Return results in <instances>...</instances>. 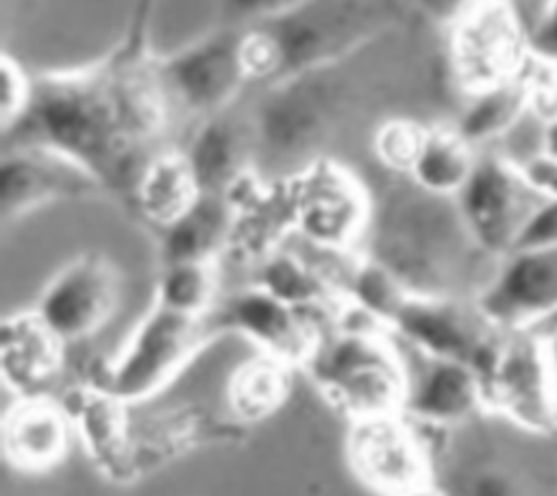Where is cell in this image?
I'll list each match as a JSON object with an SVG mask.
<instances>
[{"label": "cell", "mask_w": 557, "mask_h": 496, "mask_svg": "<svg viewBox=\"0 0 557 496\" xmlns=\"http://www.w3.org/2000/svg\"><path fill=\"white\" fill-rule=\"evenodd\" d=\"M274 37L281 78L339 65L387 26V13L363 0H313L272 22H261Z\"/></svg>", "instance_id": "8"}, {"label": "cell", "mask_w": 557, "mask_h": 496, "mask_svg": "<svg viewBox=\"0 0 557 496\" xmlns=\"http://www.w3.org/2000/svg\"><path fill=\"white\" fill-rule=\"evenodd\" d=\"M429 135V126L407 115L385 117L372 133V152L376 161L389 172L409 176L416 165L424 141Z\"/></svg>", "instance_id": "32"}, {"label": "cell", "mask_w": 557, "mask_h": 496, "mask_svg": "<svg viewBox=\"0 0 557 496\" xmlns=\"http://www.w3.org/2000/svg\"><path fill=\"white\" fill-rule=\"evenodd\" d=\"M74 429L57 396L15 398L2 416V455L20 472H46L59 466L72 444Z\"/></svg>", "instance_id": "22"}, {"label": "cell", "mask_w": 557, "mask_h": 496, "mask_svg": "<svg viewBox=\"0 0 557 496\" xmlns=\"http://www.w3.org/2000/svg\"><path fill=\"white\" fill-rule=\"evenodd\" d=\"M342 294L348 307L389 331L411 292L387 268L361 252L342 278Z\"/></svg>", "instance_id": "30"}, {"label": "cell", "mask_w": 557, "mask_h": 496, "mask_svg": "<svg viewBox=\"0 0 557 496\" xmlns=\"http://www.w3.org/2000/svg\"><path fill=\"white\" fill-rule=\"evenodd\" d=\"M0 78H2V102H0V124L2 131L22 126L26 120L33 98H35V80L22 67V63L9 52L2 54L0 61Z\"/></svg>", "instance_id": "33"}, {"label": "cell", "mask_w": 557, "mask_h": 496, "mask_svg": "<svg viewBox=\"0 0 557 496\" xmlns=\"http://www.w3.org/2000/svg\"><path fill=\"white\" fill-rule=\"evenodd\" d=\"M531 52L557 65V0H544L535 24L529 28Z\"/></svg>", "instance_id": "37"}, {"label": "cell", "mask_w": 557, "mask_h": 496, "mask_svg": "<svg viewBox=\"0 0 557 496\" xmlns=\"http://www.w3.org/2000/svg\"><path fill=\"white\" fill-rule=\"evenodd\" d=\"M218 261L161 263L152 305L191 318H209L218 305Z\"/></svg>", "instance_id": "31"}, {"label": "cell", "mask_w": 557, "mask_h": 496, "mask_svg": "<svg viewBox=\"0 0 557 496\" xmlns=\"http://www.w3.org/2000/svg\"><path fill=\"white\" fill-rule=\"evenodd\" d=\"M209 322L220 335H239L268 357L302 370L326 333L313 313L300 311L259 285H248L218 302Z\"/></svg>", "instance_id": "15"}, {"label": "cell", "mask_w": 557, "mask_h": 496, "mask_svg": "<svg viewBox=\"0 0 557 496\" xmlns=\"http://www.w3.org/2000/svg\"><path fill=\"white\" fill-rule=\"evenodd\" d=\"M535 328H540L542 333H546V335H553V337H557V309L553 311V313H548L546 318H542L537 324H533Z\"/></svg>", "instance_id": "42"}, {"label": "cell", "mask_w": 557, "mask_h": 496, "mask_svg": "<svg viewBox=\"0 0 557 496\" xmlns=\"http://www.w3.org/2000/svg\"><path fill=\"white\" fill-rule=\"evenodd\" d=\"M154 2L157 0H133L126 37H124L122 48L117 50V57H122V59H144L146 57V41H148V28H150Z\"/></svg>", "instance_id": "38"}, {"label": "cell", "mask_w": 557, "mask_h": 496, "mask_svg": "<svg viewBox=\"0 0 557 496\" xmlns=\"http://www.w3.org/2000/svg\"><path fill=\"white\" fill-rule=\"evenodd\" d=\"M104 185L72 157L39 144L24 141L2 154L0 218L4 224L48 204L100 196Z\"/></svg>", "instance_id": "16"}, {"label": "cell", "mask_w": 557, "mask_h": 496, "mask_svg": "<svg viewBox=\"0 0 557 496\" xmlns=\"http://www.w3.org/2000/svg\"><path fill=\"white\" fill-rule=\"evenodd\" d=\"M218 337L222 335L209 318H191L152 305L124 344L109 359L96 361L81 381L102 387L133 407L165 389Z\"/></svg>", "instance_id": "4"}, {"label": "cell", "mask_w": 557, "mask_h": 496, "mask_svg": "<svg viewBox=\"0 0 557 496\" xmlns=\"http://www.w3.org/2000/svg\"><path fill=\"white\" fill-rule=\"evenodd\" d=\"M311 2L313 0H224L226 11L248 24L281 20Z\"/></svg>", "instance_id": "36"}, {"label": "cell", "mask_w": 557, "mask_h": 496, "mask_svg": "<svg viewBox=\"0 0 557 496\" xmlns=\"http://www.w3.org/2000/svg\"><path fill=\"white\" fill-rule=\"evenodd\" d=\"M67 346L33 309L4 315L0 328V376L15 398L52 396L65 368Z\"/></svg>", "instance_id": "20"}, {"label": "cell", "mask_w": 557, "mask_h": 496, "mask_svg": "<svg viewBox=\"0 0 557 496\" xmlns=\"http://www.w3.org/2000/svg\"><path fill=\"white\" fill-rule=\"evenodd\" d=\"M483 411V385L472 365L422 357L418 374L409 370L403 413L416 424L448 431Z\"/></svg>", "instance_id": "21"}, {"label": "cell", "mask_w": 557, "mask_h": 496, "mask_svg": "<svg viewBox=\"0 0 557 496\" xmlns=\"http://www.w3.org/2000/svg\"><path fill=\"white\" fill-rule=\"evenodd\" d=\"M411 7L429 15L431 20L446 24L450 22L463 7H468L474 0H407Z\"/></svg>", "instance_id": "40"}, {"label": "cell", "mask_w": 557, "mask_h": 496, "mask_svg": "<svg viewBox=\"0 0 557 496\" xmlns=\"http://www.w3.org/2000/svg\"><path fill=\"white\" fill-rule=\"evenodd\" d=\"M294 370L263 352L244 359L226 379L224 405L228 413L246 426L274 416L289 398Z\"/></svg>", "instance_id": "27"}, {"label": "cell", "mask_w": 557, "mask_h": 496, "mask_svg": "<svg viewBox=\"0 0 557 496\" xmlns=\"http://www.w3.org/2000/svg\"><path fill=\"white\" fill-rule=\"evenodd\" d=\"M292 231L326 252H350L363 244L372 220V200L346 168L315 159L285 185Z\"/></svg>", "instance_id": "9"}, {"label": "cell", "mask_w": 557, "mask_h": 496, "mask_svg": "<svg viewBox=\"0 0 557 496\" xmlns=\"http://www.w3.org/2000/svg\"><path fill=\"white\" fill-rule=\"evenodd\" d=\"M346 463L379 496H405L433 483L429 429L405 413L348 422Z\"/></svg>", "instance_id": "11"}, {"label": "cell", "mask_w": 557, "mask_h": 496, "mask_svg": "<svg viewBox=\"0 0 557 496\" xmlns=\"http://www.w3.org/2000/svg\"><path fill=\"white\" fill-rule=\"evenodd\" d=\"M405 496H448V494L442 492V489H437L435 483H429V485L418 487V489H413V492H409V494H405Z\"/></svg>", "instance_id": "43"}, {"label": "cell", "mask_w": 557, "mask_h": 496, "mask_svg": "<svg viewBox=\"0 0 557 496\" xmlns=\"http://www.w3.org/2000/svg\"><path fill=\"white\" fill-rule=\"evenodd\" d=\"M170 96L157 65L113 57L35 80L26 124L46 144L98 176L104 189H131L168 124ZM22 122V124H24Z\"/></svg>", "instance_id": "1"}, {"label": "cell", "mask_w": 557, "mask_h": 496, "mask_svg": "<svg viewBox=\"0 0 557 496\" xmlns=\"http://www.w3.org/2000/svg\"><path fill=\"white\" fill-rule=\"evenodd\" d=\"M235 213L222 194H200L194 207L159 231L161 263L218 261L228 248Z\"/></svg>", "instance_id": "26"}, {"label": "cell", "mask_w": 557, "mask_h": 496, "mask_svg": "<svg viewBox=\"0 0 557 496\" xmlns=\"http://www.w3.org/2000/svg\"><path fill=\"white\" fill-rule=\"evenodd\" d=\"M205 194H226L252 172L257 139L252 122L222 111L205 117L185 150Z\"/></svg>", "instance_id": "23"}, {"label": "cell", "mask_w": 557, "mask_h": 496, "mask_svg": "<svg viewBox=\"0 0 557 496\" xmlns=\"http://www.w3.org/2000/svg\"><path fill=\"white\" fill-rule=\"evenodd\" d=\"M540 200L518 165L503 157H479L472 176L455 196L466 231L492 259H503L513 250Z\"/></svg>", "instance_id": "14"}, {"label": "cell", "mask_w": 557, "mask_h": 496, "mask_svg": "<svg viewBox=\"0 0 557 496\" xmlns=\"http://www.w3.org/2000/svg\"><path fill=\"white\" fill-rule=\"evenodd\" d=\"M485 413L500 416L516 429L557 435V352L555 337L535 326L503 328L487 361L476 370Z\"/></svg>", "instance_id": "6"}, {"label": "cell", "mask_w": 557, "mask_h": 496, "mask_svg": "<svg viewBox=\"0 0 557 496\" xmlns=\"http://www.w3.org/2000/svg\"><path fill=\"white\" fill-rule=\"evenodd\" d=\"M339 65L307 70L265 87L250 117L257 152L302 165L320 159L313 154H320L348 107L350 87Z\"/></svg>", "instance_id": "5"}, {"label": "cell", "mask_w": 557, "mask_h": 496, "mask_svg": "<svg viewBox=\"0 0 557 496\" xmlns=\"http://www.w3.org/2000/svg\"><path fill=\"white\" fill-rule=\"evenodd\" d=\"M255 285L300 311L313 315L329 313L333 324L344 307L339 281L331 278L302 257L281 248L259 261Z\"/></svg>", "instance_id": "25"}, {"label": "cell", "mask_w": 557, "mask_h": 496, "mask_svg": "<svg viewBox=\"0 0 557 496\" xmlns=\"http://www.w3.org/2000/svg\"><path fill=\"white\" fill-rule=\"evenodd\" d=\"M474 298L500 328L537 324L557 309V248L511 250Z\"/></svg>", "instance_id": "17"}, {"label": "cell", "mask_w": 557, "mask_h": 496, "mask_svg": "<svg viewBox=\"0 0 557 496\" xmlns=\"http://www.w3.org/2000/svg\"><path fill=\"white\" fill-rule=\"evenodd\" d=\"M200 194L185 150H157L144 163L128 200L144 222L163 231L185 215Z\"/></svg>", "instance_id": "24"}, {"label": "cell", "mask_w": 557, "mask_h": 496, "mask_svg": "<svg viewBox=\"0 0 557 496\" xmlns=\"http://www.w3.org/2000/svg\"><path fill=\"white\" fill-rule=\"evenodd\" d=\"M529 111L531 94L524 76L520 74L507 83L468 96V104L455 126L476 148L479 144L503 137Z\"/></svg>", "instance_id": "29"}, {"label": "cell", "mask_w": 557, "mask_h": 496, "mask_svg": "<svg viewBox=\"0 0 557 496\" xmlns=\"http://www.w3.org/2000/svg\"><path fill=\"white\" fill-rule=\"evenodd\" d=\"M122 274L100 252H83L61 265L39 292L33 311L65 344L94 337L117 313Z\"/></svg>", "instance_id": "12"}, {"label": "cell", "mask_w": 557, "mask_h": 496, "mask_svg": "<svg viewBox=\"0 0 557 496\" xmlns=\"http://www.w3.org/2000/svg\"><path fill=\"white\" fill-rule=\"evenodd\" d=\"M409 185L374 204L361 252L387 268L411 294L472 296L466 285L474 263L492 257L472 241L455 198Z\"/></svg>", "instance_id": "2"}, {"label": "cell", "mask_w": 557, "mask_h": 496, "mask_svg": "<svg viewBox=\"0 0 557 496\" xmlns=\"http://www.w3.org/2000/svg\"><path fill=\"white\" fill-rule=\"evenodd\" d=\"M516 165L540 198H557V157L542 150Z\"/></svg>", "instance_id": "39"}, {"label": "cell", "mask_w": 557, "mask_h": 496, "mask_svg": "<svg viewBox=\"0 0 557 496\" xmlns=\"http://www.w3.org/2000/svg\"><path fill=\"white\" fill-rule=\"evenodd\" d=\"M389 333L418 357L461 361L479 370L503 328L485 315L474 296L409 294Z\"/></svg>", "instance_id": "10"}, {"label": "cell", "mask_w": 557, "mask_h": 496, "mask_svg": "<svg viewBox=\"0 0 557 496\" xmlns=\"http://www.w3.org/2000/svg\"><path fill=\"white\" fill-rule=\"evenodd\" d=\"M557 248V198H542L524 222L513 250Z\"/></svg>", "instance_id": "35"}, {"label": "cell", "mask_w": 557, "mask_h": 496, "mask_svg": "<svg viewBox=\"0 0 557 496\" xmlns=\"http://www.w3.org/2000/svg\"><path fill=\"white\" fill-rule=\"evenodd\" d=\"M302 372L348 422L403 413L409 368L398 342L346 302Z\"/></svg>", "instance_id": "3"}, {"label": "cell", "mask_w": 557, "mask_h": 496, "mask_svg": "<svg viewBox=\"0 0 557 496\" xmlns=\"http://www.w3.org/2000/svg\"><path fill=\"white\" fill-rule=\"evenodd\" d=\"M154 65L170 100L202 117L228 111L250 83L242 59V28L213 30Z\"/></svg>", "instance_id": "13"}, {"label": "cell", "mask_w": 557, "mask_h": 496, "mask_svg": "<svg viewBox=\"0 0 557 496\" xmlns=\"http://www.w3.org/2000/svg\"><path fill=\"white\" fill-rule=\"evenodd\" d=\"M461 496H533V489L511 466L490 463L470 474Z\"/></svg>", "instance_id": "34"}, {"label": "cell", "mask_w": 557, "mask_h": 496, "mask_svg": "<svg viewBox=\"0 0 557 496\" xmlns=\"http://www.w3.org/2000/svg\"><path fill=\"white\" fill-rule=\"evenodd\" d=\"M246 429L231 413L224 418L191 402L157 411L141 420L133 418L128 483L152 474L196 448L239 439L246 435Z\"/></svg>", "instance_id": "18"}, {"label": "cell", "mask_w": 557, "mask_h": 496, "mask_svg": "<svg viewBox=\"0 0 557 496\" xmlns=\"http://www.w3.org/2000/svg\"><path fill=\"white\" fill-rule=\"evenodd\" d=\"M444 26L446 65L466 96L520 76L531 59L529 30L513 0H474Z\"/></svg>", "instance_id": "7"}, {"label": "cell", "mask_w": 557, "mask_h": 496, "mask_svg": "<svg viewBox=\"0 0 557 496\" xmlns=\"http://www.w3.org/2000/svg\"><path fill=\"white\" fill-rule=\"evenodd\" d=\"M544 152L557 157V117L546 122V133H544Z\"/></svg>", "instance_id": "41"}, {"label": "cell", "mask_w": 557, "mask_h": 496, "mask_svg": "<svg viewBox=\"0 0 557 496\" xmlns=\"http://www.w3.org/2000/svg\"><path fill=\"white\" fill-rule=\"evenodd\" d=\"M70 416L74 437L81 442L91 466L113 483H128L133 413L131 405L111 392L74 383L57 396Z\"/></svg>", "instance_id": "19"}, {"label": "cell", "mask_w": 557, "mask_h": 496, "mask_svg": "<svg viewBox=\"0 0 557 496\" xmlns=\"http://www.w3.org/2000/svg\"><path fill=\"white\" fill-rule=\"evenodd\" d=\"M555 439H557V435H555Z\"/></svg>", "instance_id": "44"}, {"label": "cell", "mask_w": 557, "mask_h": 496, "mask_svg": "<svg viewBox=\"0 0 557 496\" xmlns=\"http://www.w3.org/2000/svg\"><path fill=\"white\" fill-rule=\"evenodd\" d=\"M474 146L457 131V126H429L424 148L409 172V183L418 189L455 198L476 168Z\"/></svg>", "instance_id": "28"}]
</instances>
